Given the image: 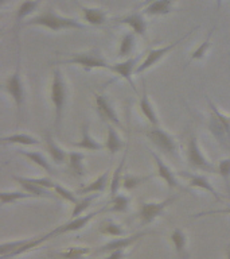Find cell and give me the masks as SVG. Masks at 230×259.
Here are the masks:
<instances>
[{"mask_svg":"<svg viewBox=\"0 0 230 259\" xmlns=\"http://www.w3.org/2000/svg\"><path fill=\"white\" fill-rule=\"evenodd\" d=\"M69 88L68 82L65 80L64 73L58 66L52 70L51 84H50V101L54 108V130L60 134L61 121L64 116L65 107L68 104Z\"/></svg>","mask_w":230,"mask_h":259,"instance_id":"obj_1","label":"cell"},{"mask_svg":"<svg viewBox=\"0 0 230 259\" xmlns=\"http://www.w3.org/2000/svg\"><path fill=\"white\" fill-rule=\"evenodd\" d=\"M23 26H26V27L27 26H38V27L47 28V30H51L54 32L61 31V30H86L88 28V26L81 23L80 20L69 18V16H62L52 11H46L39 14V15L32 16Z\"/></svg>","mask_w":230,"mask_h":259,"instance_id":"obj_2","label":"cell"},{"mask_svg":"<svg viewBox=\"0 0 230 259\" xmlns=\"http://www.w3.org/2000/svg\"><path fill=\"white\" fill-rule=\"evenodd\" d=\"M206 101L210 108L207 128L223 149L230 150V115L221 112L209 96H206Z\"/></svg>","mask_w":230,"mask_h":259,"instance_id":"obj_3","label":"cell"},{"mask_svg":"<svg viewBox=\"0 0 230 259\" xmlns=\"http://www.w3.org/2000/svg\"><path fill=\"white\" fill-rule=\"evenodd\" d=\"M66 56L68 60L60 61V65H77L81 68L90 72L92 69H108L110 68V64L105 60L102 54L98 50H92V52L82 53H68Z\"/></svg>","mask_w":230,"mask_h":259,"instance_id":"obj_4","label":"cell"},{"mask_svg":"<svg viewBox=\"0 0 230 259\" xmlns=\"http://www.w3.org/2000/svg\"><path fill=\"white\" fill-rule=\"evenodd\" d=\"M186 158H187V163H189L191 169L199 170V171H203V173H217V166L213 165L203 155L201 146L198 143L197 135L194 133L190 134L189 141H187Z\"/></svg>","mask_w":230,"mask_h":259,"instance_id":"obj_5","label":"cell"},{"mask_svg":"<svg viewBox=\"0 0 230 259\" xmlns=\"http://www.w3.org/2000/svg\"><path fill=\"white\" fill-rule=\"evenodd\" d=\"M144 135L163 154L172 158H179V147H178L177 139L171 134L167 133L164 128H161L159 125L157 127L152 125L151 128L145 130Z\"/></svg>","mask_w":230,"mask_h":259,"instance_id":"obj_6","label":"cell"},{"mask_svg":"<svg viewBox=\"0 0 230 259\" xmlns=\"http://www.w3.org/2000/svg\"><path fill=\"white\" fill-rule=\"evenodd\" d=\"M179 198V194H174L169 197L164 198L163 201H145L141 202L137 210V218L140 220V226L145 227L152 224L159 216L164 213V210L169 205H172L174 202Z\"/></svg>","mask_w":230,"mask_h":259,"instance_id":"obj_7","label":"cell"},{"mask_svg":"<svg viewBox=\"0 0 230 259\" xmlns=\"http://www.w3.org/2000/svg\"><path fill=\"white\" fill-rule=\"evenodd\" d=\"M4 91L11 97L18 109V116L22 117V111L24 107V100H26V92H24V84L22 80V72H20V57L18 56V62H16L15 72L10 74L6 78L3 85Z\"/></svg>","mask_w":230,"mask_h":259,"instance_id":"obj_8","label":"cell"},{"mask_svg":"<svg viewBox=\"0 0 230 259\" xmlns=\"http://www.w3.org/2000/svg\"><path fill=\"white\" fill-rule=\"evenodd\" d=\"M199 28V26H195L194 28H191L189 32H186L185 35L181 36V38H178L177 40H174L172 44L167 45V46H161V48H157V49H151V50H148V53H147V56L144 57V60L141 61L140 64L137 65L136 70H135V74H137V76H140V74H143L144 72H147L148 69L153 68L155 65L159 62L160 60H163L167 54H169V53L172 52L174 49L177 48L178 45L181 44V42H183V40L187 38V36H190L191 34H193L195 30H198Z\"/></svg>","mask_w":230,"mask_h":259,"instance_id":"obj_9","label":"cell"},{"mask_svg":"<svg viewBox=\"0 0 230 259\" xmlns=\"http://www.w3.org/2000/svg\"><path fill=\"white\" fill-rule=\"evenodd\" d=\"M153 234L152 231H140V232H136V234L127 235V236H121V238H114L112 240H108L106 243H104L102 246H100L96 250H93V255H102V254H109L110 251L114 250H121V248H129L132 247L137 240H140L141 238H144L147 235Z\"/></svg>","mask_w":230,"mask_h":259,"instance_id":"obj_10","label":"cell"},{"mask_svg":"<svg viewBox=\"0 0 230 259\" xmlns=\"http://www.w3.org/2000/svg\"><path fill=\"white\" fill-rule=\"evenodd\" d=\"M94 103H96V111L98 116L106 123V124L116 125L117 128L124 130V125L121 123V119L117 115L116 109L113 107L112 101L106 95L94 93Z\"/></svg>","mask_w":230,"mask_h":259,"instance_id":"obj_11","label":"cell"},{"mask_svg":"<svg viewBox=\"0 0 230 259\" xmlns=\"http://www.w3.org/2000/svg\"><path fill=\"white\" fill-rule=\"evenodd\" d=\"M106 210H109V208L108 206H104V208L93 210V212L85 214V216H78V218L70 219V220L65 223V224H61V226L55 227V228L51 231L52 235L56 238V236H60V235L69 234V232H77V231L84 230L85 227L88 226L93 219L96 218V216H98L100 213H104Z\"/></svg>","mask_w":230,"mask_h":259,"instance_id":"obj_12","label":"cell"},{"mask_svg":"<svg viewBox=\"0 0 230 259\" xmlns=\"http://www.w3.org/2000/svg\"><path fill=\"white\" fill-rule=\"evenodd\" d=\"M139 60H140V57L139 56L129 57V58H125V60L120 61V62L110 64V68H109V70L112 73H114L117 77H120V78L125 80L127 82H129L131 88H132L135 92H137V89L132 76L135 74V70H136L137 65H139Z\"/></svg>","mask_w":230,"mask_h":259,"instance_id":"obj_13","label":"cell"},{"mask_svg":"<svg viewBox=\"0 0 230 259\" xmlns=\"http://www.w3.org/2000/svg\"><path fill=\"white\" fill-rule=\"evenodd\" d=\"M179 177H183L187 181V185L190 188H195V189L205 190L207 193L213 196L217 201H221V194L218 192L211 182L209 181V178L206 177L205 174H197V173H190V171H178Z\"/></svg>","mask_w":230,"mask_h":259,"instance_id":"obj_14","label":"cell"},{"mask_svg":"<svg viewBox=\"0 0 230 259\" xmlns=\"http://www.w3.org/2000/svg\"><path fill=\"white\" fill-rule=\"evenodd\" d=\"M149 154H151V157L153 158V162L156 165V177L161 178L167 184L169 190L175 189V188H181V184H179V180H178V174L168 165H165V162L161 159L160 155L152 151V150H149Z\"/></svg>","mask_w":230,"mask_h":259,"instance_id":"obj_15","label":"cell"},{"mask_svg":"<svg viewBox=\"0 0 230 259\" xmlns=\"http://www.w3.org/2000/svg\"><path fill=\"white\" fill-rule=\"evenodd\" d=\"M144 14L143 12H132V14H128V15L121 16V18H117L114 19L117 23L125 24L128 26L131 30H132L136 35L144 36L147 35V28H148V24L145 22Z\"/></svg>","mask_w":230,"mask_h":259,"instance_id":"obj_16","label":"cell"},{"mask_svg":"<svg viewBox=\"0 0 230 259\" xmlns=\"http://www.w3.org/2000/svg\"><path fill=\"white\" fill-rule=\"evenodd\" d=\"M44 147H46V151L50 155V159H51L52 163L55 165H62L65 162L69 161V153L64 147H61L52 138L51 133H46L43 138Z\"/></svg>","mask_w":230,"mask_h":259,"instance_id":"obj_17","label":"cell"},{"mask_svg":"<svg viewBox=\"0 0 230 259\" xmlns=\"http://www.w3.org/2000/svg\"><path fill=\"white\" fill-rule=\"evenodd\" d=\"M141 82H143V91H141L140 100H139V108H140L143 116H144L145 119L151 123V125L157 127V125H159V116H157L156 111H155V108H153L152 103H151V100H149L144 78H143Z\"/></svg>","mask_w":230,"mask_h":259,"instance_id":"obj_18","label":"cell"},{"mask_svg":"<svg viewBox=\"0 0 230 259\" xmlns=\"http://www.w3.org/2000/svg\"><path fill=\"white\" fill-rule=\"evenodd\" d=\"M81 15H82V19L84 22H86V24L89 26H102L108 22V14L105 10L98 7H85V6H81Z\"/></svg>","mask_w":230,"mask_h":259,"instance_id":"obj_19","label":"cell"},{"mask_svg":"<svg viewBox=\"0 0 230 259\" xmlns=\"http://www.w3.org/2000/svg\"><path fill=\"white\" fill-rule=\"evenodd\" d=\"M109 176H110V171H109V170H105L104 173L100 174L98 177H96L93 181L89 182L88 185L82 186V188H80V189L77 190V194L86 196V194L90 193H102V192H105V189L108 188L109 184H110Z\"/></svg>","mask_w":230,"mask_h":259,"instance_id":"obj_20","label":"cell"},{"mask_svg":"<svg viewBox=\"0 0 230 259\" xmlns=\"http://www.w3.org/2000/svg\"><path fill=\"white\" fill-rule=\"evenodd\" d=\"M169 240L172 243L174 250L177 252V255L181 259H189L190 254L187 251V243H189V239H187V234L185 231L181 230V228H174L171 235H169Z\"/></svg>","mask_w":230,"mask_h":259,"instance_id":"obj_21","label":"cell"},{"mask_svg":"<svg viewBox=\"0 0 230 259\" xmlns=\"http://www.w3.org/2000/svg\"><path fill=\"white\" fill-rule=\"evenodd\" d=\"M82 137L78 142H72V145L77 149H82L86 150V151H100V150L105 149L104 143H100V142H97L94 138L90 135V131H89V124L82 125Z\"/></svg>","mask_w":230,"mask_h":259,"instance_id":"obj_22","label":"cell"},{"mask_svg":"<svg viewBox=\"0 0 230 259\" xmlns=\"http://www.w3.org/2000/svg\"><path fill=\"white\" fill-rule=\"evenodd\" d=\"M90 252H93V250L88 246H72L66 250L50 252L48 256L52 259H84Z\"/></svg>","mask_w":230,"mask_h":259,"instance_id":"obj_23","label":"cell"},{"mask_svg":"<svg viewBox=\"0 0 230 259\" xmlns=\"http://www.w3.org/2000/svg\"><path fill=\"white\" fill-rule=\"evenodd\" d=\"M174 4H175V0H156V2H153V3L143 8L141 12L145 16L168 15L169 12H172Z\"/></svg>","mask_w":230,"mask_h":259,"instance_id":"obj_24","label":"cell"},{"mask_svg":"<svg viewBox=\"0 0 230 259\" xmlns=\"http://www.w3.org/2000/svg\"><path fill=\"white\" fill-rule=\"evenodd\" d=\"M18 154H19V155H23L24 158H27L28 161H31L34 165L40 167V169L43 170V171H46L47 174L55 173V170H54V167H52L51 162L44 157L43 153H40V151H27V150H20V151H18Z\"/></svg>","mask_w":230,"mask_h":259,"instance_id":"obj_25","label":"cell"},{"mask_svg":"<svg viewBox=\"0 0 230 259\" xmlns=\"http://www.w3.org/2000/svg\"><path fill=\"white\" fill-rule=\"evenodd\" d=\"M117 127L113 124H108V130H106V139H105L104 145L105 149L108 150V153L110 155H114L124 147V141L121 139V137L117 133Z\"/></svg>","mask_w":230,"mask_h":259,"instance_id":"obj_26","label":"cell"},{"mask_svg":"<svg viewBox=\"0 0 230 259\" xmlns=\"http://www.w3.org/2000/svg\"><path fill=\"white\" fill-rule=\"evenodd\" d=\"M2 145H19V146H38L42 143L36 137H32L30 134H12L6 135L0 139Z\"/></svg>","mask_w":230,"mask_h":259,"instance_id":"obj_27","label":"cell"},{"mask_svg":"<svg viewBox=\"0 0 230 259\" xmlns=\"http://www.w3.org/2000/svg\"><path fill=\"white\" fill-rule=\"evenodd\" d=\"M85 158L86 154L81 151H69V169L76 178H84L86 171H85Z\"/></svg>","mask_w":230,"mask_h":259,"instance_id":"obj_28","label":"cell"},{"mask_svg":"<svg viewBox=\"0 0 230 259\" xmlns=\"http://www.w3.org/2000/svg\"><path fill=\"white\" fill-rule=\"evenodd\" d=\"M98 232L106 236H114V238L127 236V230L112 219H104L98 226Z\"/></svg>","mask_w":230,"mask_h":259,"instance_id":"obj_29","label":"cell"},{"mask_svg":"<svg viewBox=\"0 0 230 259\" xmlns=\"http://www.w3.org/2000/svg\"><path fill=\"white\" fill-rule=\"evenodd\" d=\"M135 46H136V34L133 31L125 32L124 35L121 36L119 50H117V56L120 57V58H129V57H132Z\"/></svg>","mask_w":230,"mask_h":259,"instance_id":"obj_30","label":"cell"},{"mask_svg":"<svg viewBox=\"0 0 230 259\" xmlns=\"http://www.w3.org/2000/svg\"><path fill=\"white\" fill-rule=\"evenodd\" d=\"M42 0H24L19 4V7L16 8L15 12V26L19 27L22 22H23L28 15H31L32 12L36 11V8L39 7Z\"/></svg>","mask_w":230,"mask_h":259,"instance_id":"obj_31","label":"cell"},{"mask_svg":"<svg viewBox=\"0 0 230 259\" xmlns=\"http://www.w3.org/2000/svg\"><path fill=\"white\" fill-rule=\"evenodd\" d=\"M127 151L128 149L124 151V155L121 158L120 163L117 166L114 171H113L112 177H110V184H109V193H110V197H113L114 194L119 193V190L120 188L123 186V170H124V166H125V161H127Z\"/></svg>","mask_w":230,"mask_h":259,"instance_id":"obj_32","label":"cell"},{"mask_svg":"<svg viewBox=\"0 0 230 259\" xmlns=\"http://www.w3.org/2000/svg\"><path fill=\"white\" fill-rule=\"evenodd\" d=\"M16 184H19L22 186V189L28 192V193H31L32 196L35 198H50V200H55L58 196L55 193H52L50 192V189L47 188H43V186L35 185V184H30V182H16Z\"/></svg>","mask_w":230,"mask_h":259,"instance_id":"obj_33","label":"cell"},{"mask_svg":"<svg viewBox=\"0 0 230 259\" xmlns=\"http://www.w3.org/2000/svg\"><path fill=\"white\" fill-rule=\"evenodd\" d=\"M153 177H156V173L147 174V176H139V174H124L123 176V188L127 190H132L137 186L143 185L145 182H148L149 180H152Z\"/></svg>","mask_w":230,"mask_h":259,"instance_id":"obj_34","label":"cell"},{"mask_svg":"<svg viewBox=\"0 0 230 259\" xmlns=\"http://www.w3.org/2000/svg\"><path fill=\"white\" fill-rule=\"evenodd\" d=\"M131 205V197L128 194L117 193L113 197H110V206L109 212H116V213H124L129 209Z\"/></svg>","mask_w":230,"mask_h":259,"instance_id":"obj_35","label":"cell"},{"mask_svg":"<svg viewBox=\"0 0 230 259\" xmlns=\"http://www.w3.org/2000/svg\"><path fill=\"white\" fill-rule=\"evenodd\" d=\"M26 198H35L31 193L26 190H14V192H2L0 193V204L8 205V204H15L16 201L26 200Z\"/></svg>","mask_w":230,"mask_h":259,"instance_id":"obj_36","label":"cell"},{"mask_svg":"<svg viewBox=\"0 0 230 259\" xmlns=\"http://www.w3.org/2000/svg\"><path fill=\"white\" fill-rule=\"evenodd\" d=\"M215 30V27H213L207 32V36H206V39L202 42L199 46H198L193 53H191V56H190V60H189V64H191L193 61H198V60H203L209 52L210 46H211V35H213V31Z\"/></svg>","mask_w":230,"mask_h":259,"instance_id":"obj_37","label":"cell"},{"mask_svg":"<svg viewBox=\"0 0 230 259\" xmlns=\"http://www.w3.org/2000/svg\"><path fill=\"white\" fill-rule=\"evenodd\" d=\"M98 196H100L98 193H90V194H86V196H84V197L81 198L80 201L77 202L76 205H74V208H73V210H72V214H70V219H74V218H78V216H81V214L84 213L85 210L88 209L89 206L92 205L93 202H94V200H96V198H98Z\"/></svg>","mask_w":230,"mask_h":259,"instance_id":"obj_38","label":"cell"},{"mask_svg":"<svg viewBox=\"0 0 230 259\" xmlns=\"http://www.w3.org/2000/svg\"><path fill=\"white\" fill-rule=\"evenodd\" d=\"M12 180L15 182H30V184H35V185L43 186V188H47V189H54L56 182L52 181L50 177H19V176H12Z\"/></svg>","mask_w":230,"mask_h":259,"instance_id":"obj_39","label":"cell"},{"mask_svg":"<svg viewBox=\"0 0 230 259\" xmlns=\"http://www.w3.org/2000/svg\"><path fill=\"white\" fill-rule=\"evenodd\" d=\"M52 190H54V193H55L58 197L65 200V201L70 202V204H73V205H76L77 202L80 201V198L77 197V194L74 193V192L69 190L68 188H65V186H62L61 184H58V182H56Z\"/></svg>","mask_w":230,"mask_h":259,"instance_id":"obj_40","label":"cell"},{"mask_svg":"<svg viewBox=\"0 0 230 259\" xmlns=\"http://www.w3.org/2000/svg\"><path fill=\"white\" fill-rule=\"evenodd\" d=\"M217 173L223 178L226 189H227V194H230V157L218 162Z\"/></svg>","mask_w":230,"mask_h":259,"instance_id":"obj_41","label":"cell"},{"mask_svg":"<svg viewBox=\"0 0 230 259\" xmlns=\"http://www.w3.org/2000/svg\"><path fill=\"white\" fill-rule=\"evenodd\" d=\"M217 214H227V216H230V205L226 206V208H221V209L202 210V212H198V213L191 214V219L205 218V216H217Z\"/></svg>","mask_w":230,"mask_h":259,"instance_id":"obj_42","label":"cell"},{"mask_svg":"<svg viewBox=\"0 0 230 259\" xmlns=\"http://www.w3.org/2000/svg\"><path fill=\"white\" fill-rule=\"evenodd\" d=\"M128 256L127 254V250L124 248H121V250H114V251H110L104 259H125Z\"/></svg>","mask_w":230,"mask_h":259,"instance_id":"obj_43","label":"cell"},{"mask_svg":"<svg viewBox=\"0 0 230 259\" xmlns=\"http://www.w3.org/2000/svg\"><path fill=\"white\" fill-rule=\"evenodd\" d=\"M153 2H156V0H143V2H141V3L139 4V6H137V8H144V7H147L148 4L153 3Z\"/></svg>","mask_w":230,"mask_h":259,"instance_id":"obj_44","label":"cell"},{"mask_svg":"<svg viewBox=\"0 0 230 259\" xmlns=\"http://www.w3.org/2000/svg\"><path fill=\"white\" fill-rule=\"evenodd\" d=\"M226 259H230V244L226 246Z\"/></svg>","mask_w":230,"mask_h":259,"instance_id":"obj_45","label":"cell"},{"mask_svg":"<svg viewBox=\"0 0 230 259\" xmlns=\"http://www.w3.org/2000/svg\"><path fill=\"white\" fill-rule=\"evenodd\" d=\"M217 2H218V6H219V3H221V0H217Z\"/></svg>","mask_w":230,"mask_h":259,"instance_id":"obj_46","label":"cell"},{"mask_svg":"<svg viewBox=\"0 0 230 259\" xmlns=\"http://www.w3.org/2000/svg\"><path fill=\"white\" fill-rule=\"evenodd\" d=\"M227 198H229V200H230V194H229V196H227Z\"/></svg>","mask_w":230,"mask_h":259,"instance_id":"obj_47","label":"cell"},{"mask_svg":"<svg viewBox=\"0 0 230 259\" xmlns=\"http://www.w3.org/2000/svg\"><path fill=\"white\" fill-rule=\"evenodd\" d=\"M229 57H230V53H229Z\"/></svg>","mask_w":230,"mask_h":259,"instance_id":"obj_48","label":"cell"}]
</instances>
